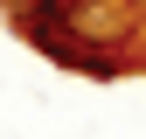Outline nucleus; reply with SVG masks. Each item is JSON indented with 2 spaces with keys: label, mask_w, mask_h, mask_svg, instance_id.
Listing matches in <instances>:
<instances>
[{
  "label": "nucleus",
  "mask_w": 146,
  "mask_h": 139,
  "mask_svg": "<svg viewBox=\"0 0 146 139\" xmlns=\"http://www.w3.org/2000/svg\"><path fill=\"white\" fill-rule=\"evenodd\" d=\"M14 7V28L35 35V28H77L84 21V0H7Z\"/></svg>",
  "instance_id": "1"
}]
</instances>
